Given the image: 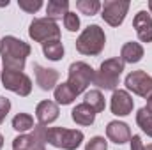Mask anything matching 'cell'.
<instances>
[{
    "instance_id": "6da1fadb",
    "label": "cell",
    "mask_w": 152,
    "mask_h": 150,
    "mask_svg": "<svg viewBox=\"0 0 152 150\" xmlns=\"http://www.w3.org/2000/svg\"><path fill=\"white\" fill-rule=\"evenodd\" d=\"M30 51H32L30 44L18 37L5 36L0 41V57L4 62V69L23 73L25 62H27V57L30 55Z\"/></svg>"
},
{
    "instance_id": "7a4b0ae2",
    "label": "cell",
    "mask_w": 152,
    "mask_h": 150,
    "mask_svg": "<svg viewBox=\"0 0 152 150\" xmlns=\"http://www.w3.org/2000/svg\"><path fill=\"white\" fill-rule=\"evenodd\" d=\"M104 44H106V36L99 25H88L76 39V50L81 55H88V57L99 55L104 50Z\"/></svg>"
},
{
    "instance_id": "3957f363",
    "label": "cell",
    "mask_w": 152,
    "mask_h": 150,
    "mask_svg": "<svg viewBox=\"0 0 152 150\" xmlns=\"http://www.w3.org/2000/svg\"><path fill=\"white\" fill-rule=\"evenodd\" d=\"M122 71H124V62L120 58H108L101 64L99 71L94 74L92 83L104 90H117Z\"/></svg>"
},
{
    "instance_id": "277c9868",
    "label": "cell",
    "mask_w": 152,
    "mask_h": 150,
    "mask_svg": "<svg viewBox=\"0 0 152 150\" xmlns=\"http://www.w3.org/2000/svg\"><path fill=\"white\" fill-rule=\"evenodd\" d=\"M83 141V133L78 129H66V127H50L46 129V143L55 149L76 150Z\"/></svg>"
},
{
    "instance_id": "5b68a950",
    "label": "cell",
    "mask_w": 152,
    "mask_h": 150,
    "mask_svg": "<svg viewBox=\"0 0 152 150\" xmlns=\"http://www.w3.org/2000/svg\"><path fill=\"white\" fill-rule=\"evenodd\" d=\"M28 36L36 42L46 44L50 41H60V28H58L57 21H53L50 18H36L30 23Z\"/></svg>"
},
{
    "instance_id": "8992f818",
    "label": "cell",
    "mask_w": 152,
    "mask_h": 150,
    "mask_svg": "<svg viewBox=\"0 0 152 150\" xmlns=\"http://www.w3.org/2000/svg\"><path fill=\"white\" fill-rule=\"evenodd\" d=\"M94 69L85 64V62H73L69 66V78H67V85L73 88L76 95H80L81 92L87 90V87L94 81Z\"/></svg>"
},
{
    "instance_id": "52a82bcc",
    "label": "cell",
    "mask_w": 152,
    "mask_h": 150,
    "mask_svg": "<svg viewBox=\"0 0 152 150\" xmlns=\"http://www.w3.org/2000/svg\"><path fill=\"white\" fill-rule=\"evenodd\" d=\"M2 83H4V88L11 90L21 97H27L32 92V79L25 73H20V71L4 69L2 71Z\"/></svg>"
},
{
    "instance_id": "ba28073f",
    "label": "cell",
    "mask_w": 152,
    "mask_h": 150,
    "mask_svg": "<svg viewBox=\"0 0 152 150\" xmlns=\"http://www.w3.org/2000/svg\"><path fill=\"white\" fill-rule=\"evenodd\" d=\"M126 88L133 94L151 101L152 99V76H149L145 71H133L126 76Z\"/></svg>"
},
{
    "instance_id": "9c48e42d",
    "label": "cell",
    "mask_w": 152,
    "mask_h": 150,
    "mask_svg": "<svg viewBox=\"0 0 152 150\" xmlns=\"http://www.w3.org/2000/svg\"><path fill=\"white\" fill-rule=\"evenodd\" d=\"M103 9V20L110 25V27H118L122 25L127 11H129V2L127 0H104V4H101Z\"/></svg>"
},
{
    "instance_id": "30bf717a",
    "label": "cell",
    "mask_w": 152,
    "mask_h": 150,
    "mask_svg": "<svg viewBox=\"0 0 152 150\" xmlns=\"http://www.w3.org/2000/svg\"><path fill=\"white\" fill-rule=\"evenodd\" d=\"M133 97L129 95L127 90H113V95H112V103H110V108H112V113L117 115V117H126L133 111Z\"/></svg>"
},
{
    "instance_id": "8fae6325",
    "label": "cell",
    "mask_w": 152,
    "mask_h": 150,
    "mask_svg": "<svg viewBox=\"0 0 152 150\" xmlns=\"http://www.w3.org/2000/svg\"><path fill=\"white\" fill-rule=\"evenodd\" d=\"M133 27L142 42H152V18L147 11H138L134 14Z\"/></svg>"
},
{
    "instance_id": "7c38bea8",
    "label": "cell",
    "mask_w": 152,
    "mask_h": 150,
    "mask_svg": "<svg viewBox=\"0 0 152 150\" xmlns=\"http://www.w3.org/2000/svg\"><path fill=\"white\" fill-rule=\"evenodd\" d=\"M34 74H36V83L41 90H51L57 81H58V71L57 69H46L39 64H34Z\"/></svg>"
},
{
    "instance_id": "4fadbf2b",
    "label": "cell",
    "mask_w": 152,
    "mask_h": 150,
    "mask_svg": "<svg viewBox=\"0 0 152 150\" xmlns=\"http://www.w3.org/2000/svg\"><path fill=\"white\" fill-rule=\"evenodd\" d=\"M106 136H108L110 141H113L117 145H124L126 141L131 140L129 125L124 124V122H118V120L108 122V125H106Z\"/></svg>"
},
{
    "instance_id": "5bb4252c",
    "label": "cell",
    "mask_w": 152,
    "mask_h": 150,
    "mask_svg": "<svg viewBox=\"0 0 152 150\" xmlns=\"http://www.w3.org/2000/svg\"><path fill=\"white\" fill-rule=\"evenodd\" d=\"M58 113H60L58 104L53 101H41L36 108V117L41 125H48V124L55 122L58 118Z\"/></svg>"
},
{
    "instance_id": "9a60e30c",
    "label": "cell",
    "mask_w": 152,
    "mask_h": 150,
    "mask_svg": "<svg viewBox=\"0 0 152 150\" xmlns=\"http://www.w3.org/2000/svg\"><path fill=\"white\" fill-rule=\"evenodd\" d=\"M71 118L75 120L78 125H92L96 122V111L88 104L81 103V104H76L75 108H73Z\"/></svg>"
},
{
    "instance_id": "2e32d148",
    "label": "cell",
    "mask_w": 152,
    "mask_h": 150,
    "mask_svg": "<svg viewBox=\"0 0 152 150\" xmlns=\"http://www.w3.org/2000/svg\"><path fill=\"white\" fill-rule=\"evenodd\" d=\"M143 57V46L140 42H126L120 50V60L124 64H136Z\"/></svg>"
},
{
    "instance_id": "e0dca14e",
    "label": "cell",
    "mask_w": 152,
    "mask_h": 150,
    "mask_svg": "<svg viewBox=\"0 0 152 150\" xmlns=\"http://www.w3.org/2000/svg\"><path fill=\"white\" fill-rule=\"evenodd\" d=\"M69 12V2L67 0H50L46 5V18L50 20H60Z\"/></svg>"
},
{
    "instance_id": "ac0fdd59",
    "label": "cell",
    "mask_w": 152,
    "mask_h": 150,
    "mask_svg": "<svg viewBox=\"0 0 152 150\" xmlns=\"http://www.w3.org/2000/svg\"><path fill=\"white\" fill-rule=\"evenodd\" d=\"M53 95H55V101H57L58 104H62V106H67V104H71V103L76 99V94L73 92V88L67 85V81H66V83H60V85H57V87H55V92H53Z\"/></svg>"
},
{
    "instance_id": "d6986e66",
    "label": "cell",
    "mask_w": 152,
    "mask_h": 150,
    "mask_svg": "<svg viewBox=\"0 0 152 150\" xmlns=\"http://www.w3.org/2000/svg\"><path fill=\"white\" fill-rule=\"evenodd\" d=\"M83 103L88 104L96 113L104 111V106H106V103H104V95L101 94V90H88V92L85 94V101H83Z\"/></svg>"
},
{
    "instance_id": "ffe728a7",
    "label": "cell",
    "mask_w": 152,
    "mask_h": 150,
    "mask_svg": "<svg viewBox=\"0 0 152 150\" xmlns=\"http://www.w3.org/2000/svg\"><path fill=\"white\" fill-rule=\"evenodd\" d=\"M42 53L48 60L57 62L64 57V44L60 41H50V42L42 44Z\"/></svg>"
},
{
    "instance_id": "44dd1931",
    "label": "cell",
    "mask_w": 152,
    "mask_h": 150,
    "mask_svg": "<svg viewBox=\"0 0 152 150\" xmlns=\"http://www.w3.org/2000/svg\"><path fill=\"white\" fill-rule=\"evenodd\" d=\"M136 124H138V127L147 134V136H151L152 138V113L143 106V108H140L138 113H136Z\"/></svg>"
},
{
    "instance_id": "7402d4cb",
    "label": "cell",
    "mask_w": 152,
    "mask_h": 150,
    "mask_svg": "<svg viewBox=\"0 0 152 150\" xmlns=\"http://www.w3.org/2000/svg\"><path fill=\"white\" fill-rule=\"evenodd\" d=\"M12 129L18 133H25L28 129H34V117L28 113H18L12 118Z\"/></svg>"
},
{
    "instance_id": "603a6c76",
    "label": "cell",
    "mask_w": 152,
    "mask_h": 150,
    "mask_svg": "<svg viewBox=\"0 0 152 150\" xmlns=\"http://www.w3.org/2000/svg\"><path fill=\"white\" fill-rule=\"evenodd\" d=\"M76 9H78L81 14L94 16V14H97V11L101 9V2H99V0H76Z\"/></svg>"
},
{
    "instance_id": "cb8c5ba5",
    "label": "cell",
    "mask_w": 152,
    "mask_h": 150,
    "mask_svg": "<svg viewBox=\"0 0 152 150\" xmlns=\"http://www.w3.org/2000/svg\"><path fill=\"white\" fill-rule=\"evenodd\" d=\"M85 150H108V141L103 136H94L90 141H87Z\"/></svg>"
},
{
    "instance_id": "d4e9b609",
    "label": "cell",
    "mask_w": 152,
    "mask_h": 150,
    "mask_svg": "<svg viewBox=\"0 0 152 150\" xmlns=\"http://www.w3.org/2000/svg\"><path fill=\"white\" fill-rule=\"evenodd\" d=\"M64 27L69 30V32H76L80 30V18L76 12H67L64 16Z\"/></svg>"
},
{
    "instance_id": "484cf974",
    "label": "cell",
    "mask_w": 152,
    "mask_h": 150,
    "mask_svg": "<svg viewBox=\"0 0 152 150\" xmlns=\"http://www.w3.org/2000/svg\"><path fill=\"white\" fill-rule=\"evenodd\" d=\"M18 5L20 9H23L25 12H37L39 9L42 7V2L41 0H18Z\"/></svg>"
},
{
    "instance_id": "4316f807",
    "label": "cell",
    "mask_w": 152,
    "mask_h": 150,
    "mask_svg": "<svg viewBox=\"0 0 152 150\" xmlns=\"http://www.w3.org/2000/svg\"><path fill=\"white\" fill-rule=\"evenodd\" d=\"M9 110H11V101L7 97H0V124L5 120Z\"/></svg>"
},
{
    "instance_id": "83f0119b",
    "label": "cell",
    "mask_w": 152,
    "mask_h": 150,
    "mask_svg": "<svg viewBox=\"0 0 152 150\" xmlns=\"http://www.w3.org/2000/svg\"><path fill=\"white\" fill-rule=\"evenodd\" d=\"M131 150H143V141H142V136H138V134H134V136H131Z\"/></svg>"
},
{
    "instance_id": "f1b7e54d",
    "label": "cell",
    "mask_w": 152,
    "mask_h": 150,
    "mask_svg": "<svg viewBox=\"0 0 152 150\" xmlns=\"http://www.w3.org/2000/svg\"><path fill=\"white\" fill-rule=\"evenodd\" d=\"M44 143H46V140H44V138H39L37 141H36V143H34L28 150H46V149H44Z\"/></svg>"
},
{
    "instance_id": "f546056e",
    "label": "cell",
    "mask_w": 152,
    "mask_h": 150,
    "mask_svg": "<svg viewBox=\"0 0 152 150\" xmlns=\"http://www.w3.org/2000/svg\"><path fill=\"white\" fill-rule=\"evenodd\" d=\"M145 108H147V110L152 113V99H151V101H147V106H145Z\"/></svg>"
},
{
    "instance_id": "4dcf8cb0",
    "label": "cell",
    "mask_w": 152,
    "mask_h": 150,
    "mask_svg": "<svg viewBox=\"0 0 152 150\" xmlns=\"http://www.w3.org/2000/svg\"><path fill=\"white\" fill-rule=\"evenodd\" d=\"M5 5H9V0H5V2H0V7H5Z\"/></svg>"
},
{
    "instance_id": "1f68e13d",
    "label": "cell",
    "mask_w": 152,
    "mask_h": 150,
    "mask_svg": "<svg viewBox=\"0 0 152 150\" xmlns=\"http://www.w3.org/2000/svg\"><path fill=\"white\" fill-rule=\"evenodd\" d=\"M2 147H4V136L0 134V149H2Z\"/></svg>"
},
{
    "instance_id": "d6a6232c",
    "label": "cell",
    "mask_w": 152,
    "mask_h": 150,
    "mask_svg": "<svg viewBox=\"0 0 152 150\" xmlns=\"http://www.w3.org/2000/svg\"><path fill=\"white\" fill-rule=\"evenodd\" d=\"M149 11H151V14H152V0L149 2Z\"/></svg>"
},
{
    "instance_id": "836d02e7",
    "label": "cell",
    "mask_w": 152,
    "mask_h": 150,
    "mask_svg": "<svg viewBox=\"0 0 152 150\" xmlns=\"http://www.w3.org/2000/svg\"><path fill=\"white\" fill-rule=\"evenodd\" d=\"M143 150H152V143H151V145H147V147H145Z\"/></svg>"
}]
</instances>
